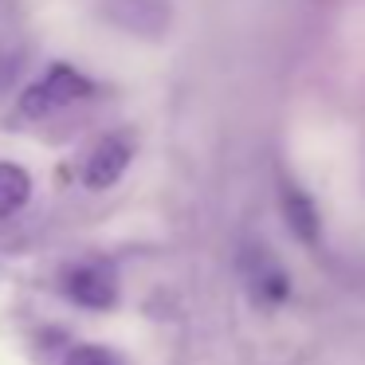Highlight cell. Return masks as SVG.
<instances>
[{"label": "cell", "instance_id": "3", "mask_svg": "<svg viewBox=\"0 0 365 365\" xmlns=\"http://www.w3.org/2000/svg\"><path fill=\"white\" fill-rule=\"evenodd\" d=\"M130 158H134V142H130V134H106L103 142L91 150L87 165H83V181H87V189H110V185L130 169Z\"/></svg>", "mask_w": 365, "mask_h": 365}, {"label": "cell", "instance_id": "4", "mask_svg": "<svg viewBox=\"0 0 365 365\" xmlns=\"http://www.w3.org/2000/svg\"><path fill=\"white\" fill-rule=\"evenodd\" d=\"M244 275H247V287H252L259 299L267 302H283L287 299V275L279 271V263L263 252H247L244 255Z\"/></svg>", "mask_w": 365, "mask_h": 365}, {"label": "cell", "instance_id": "6", "mask_svg": "<svg viewBox=\"0 0 365 365\" xmlns=\"http://www.w3.org/2000/svg\"><path fill=\"white\" fill-rule=\"evenodd\" d=\"M283 212H287V220H291V228L299 232L302 240H314V236H318V216H314V208H310V200L302 197L299 189H287V192H283Z\"/></svg>", "mask_w": 365, "mask_h": 365}, {"label": "cell", "instance_id": "2", "mask_svg": "<svg viewBox=\"0 0 365 365\" xmlns=\"http://www.w3.org/2000/svg\"><path fill=\"white\" fill-rule=\"evenodd\" d=\"M63 291H67V299H75L79 307L106 310V307H114V299H118V275H114V267L103 263V259L75 263V267L63 275Z\"/></svg>", "mask_w": 365, "mask_h": 365}, {"label": "cell", "instance_id": "7", "mask_svg": "<svg viewBox=\"0 0 365 365\" xmlns=\"http://www.w3.org/2000/svg\"><path fill=\"white\" fill-rule=\"evenodd\" d=\"M67 365H114V357L103 354V349H95V346H79L67 357Z\"/></svg>", "mask_w": 365, "mask_h": 365}, {"label": "cell", "instance_id": "1", "mask_svg": "<svg viewBox=\"0 0 365 365\" xmlns=\"http://www.w3.org/2000/svg\"><path fill=\"white\" fill-rule=\"evenodd\" d=\"M87 95H95V83L83 71H75V67L56 63L40 83H32V87L24 91L20 110H24L28 118H43V114H56V110H63V106L79 103V98H87Z\"/></svg>", "mask_w": 365, "mask_h": 365}, {"label": "cell", "instance_id": "5", "mask_svg": "<svg viewBox=\"0 0 365 365\" xmlns=\"http://www.w3.org/2000/svg\"><path fill=\"white\" fill-rule=\"evenodd\" d=\"M28 197H32L28 173L20 165H12V161H0V220L16 216L28 205Z\"/></svg>", "mask_w": 365, "mask_h": 365}]
</instances>
